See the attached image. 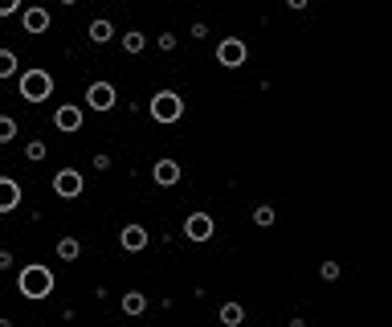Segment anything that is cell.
<instances>
[{"label":"cell","instance_id":"1","mask_svg":"<svg viewBox=\"0 0 392 327\" xmlns=\"http://www.w3.org/2000/svg\"><path fill=\"white\" fill-rule=\"evenodd\" d=\"M53 286H57V279H53L49 266H25V270L17 274V290H21L25 299H49Z\"/></svg>","mask_w":392,"mask_h":327},{"label":"cell","instance_id":"2","mask_svg":"<svg viewBox=\"0 0 392 327\" xmlns=\"http://www.w3.org/2000/svg\"><path fill=\"white\" fill-rule=\"evenodd\" d=\"M53 94V74L49 70H25L21 74V98L25 102H45Z\"/></svg>","mask_w":392,"mask_h":327},{"label":"cell","instance_id":"3","mask_svg":"<svg viewBox=\"0 0 392 327\" xmlns=\"http://www.w3.org/2000/svg\"><path fill=\"white\" fill-rule=\"evenodd\" d=\"M151 119L156 123H176V119H184V98L176 91H160V94H151Z\"/></svg>","mask_w":392,"mask_h":327},{"label":"cell","instance_id":"4","mask_svg":"<svg viewBox=\"0 0 392 327\" xmlns=\"http://www.w3.org/2000/svg\"><path fill=\"white\" fill-rule=\"evenodd\" d=\"M213 234H217V221L209 213H188L184 217V237L188 241H209Z\"/></svg>","mask_w":392,"mask_h":327},{"label":"cell","instance_id":"5","mask_svg":"<svg viewBox=\"0 0 392 327\" xmlns=\"http://www.w3.org/2000/svg\"><path fill=\"white\" fill-rule=\"evenodd\" d=\"M245 57H250V46H245V41H237V37H225V41L217 46V62H221V66H229V70L245 66Z\"/></svg>","mask_w":392,"mask_h":327},{"label":"cell","instance_id":"6","mask_svg":"<svg viewBox=\"0 0 392 327\" xmlns=\"http://www.w3.org/2000/svg\"><path fill=\"white\" fill-rule=\"evenodd\" d=\"M86 102L94 106V111H115V106H119V91H115L111 82H90Z\"/></svg>","mask_w":392,"mask_h":327},{"label":"cell","instance_id":"7","mask_svg":"<svg viewBox=\"0 0 392 327\" xmlns=\"http://www.w3.org/2000/svg\"><path fill=\"white\" fill-rule=\"evenodd\" d=\"M82 188H86V180H82V172H74V168H62V172L53 176V192L66 196V200L82 196Z\"/></svg>","mask_w":392,"mask_h":327},{"label":"cell","instance_id":"8","mask_svg":"<svg viewBox=\"0 0 392 327\" xmlns=\"http://www.w3.org/2000/svg\"><path fill=\"white\" fill-rule=\"evenodd\" d=\"M53 127H57V131H66V136L82 131V111H78V106H70V102H66V106H57V111H53Z\"/></svg>","mask_w":392,"mask_h":327},{"label":"cell","instance_id":"9","mask_svg":"<svg viewBox=\"0 0 392 327\" xmlns=\"http://www.w3.org/2000/svg\"><path fill=\"white\" fill-rule=\"evenodd\" d=\"M21 209V185L12 176H0V213H12Z\"/></svg>","mask_w":392,"mask_h":327},{"label":"cell","instance_id":"10","mask_svg":"<svg viewBox=\"0 0 392 327\" xmlns=\"http://www.w3.org/2000/svg\"><path fill=\"white\" fill-rule=\"evenodd\" d=\"M147 241H151V237H147L143 225H123V234H119V245L131 250V254H135V250H147Z\"/></svg>","mask_w":392,"mask_h":327},{"label":"cell","instance_id":"11","mask_svg":"<svg viewBox=\"0 0 392 327\" xmlns=\"http://www.w3.org/2000/svg\"><path fill=\"white\" fill-rule=\"evenodd\" d=\"M151 180H156V185H176V180H180V164H176V160H156V168H151Z\"/></svg>","mask_w":392,"mask_h":327},{"label":"cell","instance_id":"12","mask_svg":"<svg viewBox=\"0 0 392 327\" xmlns=\"http://www.w3.org/2000/svg\"><path fill=\"white\" fill-rule=\"evenodd\" d=\"M21 25H25V33H45L49 29V12L45 8H25L21 12Z\"/></svg>","mask_w":392,"mask_h":327},{"label":"cell","instance_id":"13","mask_svg":"<svg viewBox=\"0 0 392 327\" xmlns=\"http://www.w3.org/2000/svg\"><path fill=\"white\" fill-rule=\"evenodd\" d=\"M53 254H57L62 262H78V258H82V241H78V237H57Z\"/></svg>","mask_w":392,"mask_h":327},{"label":"cell","instance_id":"14","mask_svg":"<svg viewBox=\"0 0 392 327\" xmlns=\"http://www.w3.org/2000/svg\"><path fill=\"white\" fill-rule=\"evenodd\" d=\"M111 37H115V25H111L106 17H94V21H90V41H94V46H106Z\"/></svg>","mask_w":392,"mask_h":327},{"label":"cell","instance_id":"15","mask_svg":"<svg viewBox=\"0 0 392 327\" xmlns=\"http://www.w3.org/2000/svg\"><path fill=\"white\" fill-rule=\"evenodd\" d=\"M217 319L225 327H241V324H245V307H241V303H221Z\"/></svg>","mask_w":392,"mask_h":327},{"label":"cell","instance_id":"16","mask_svg":"<svg viewBox=\"0 0 392 327\" xmlns=\"http://www.w3.org/2000/svg\"><path fill=\"white\" fill-rule=\"evenodd\" d=\"M119 307H123V315H143V311H147V295H139V290H127Z\"/></svg>","mask_w":392,"mask_h":327},{"label":"cell","instance_id":"17","mask_svg":"<svg viewBox=\"0 0 392 327\" xmlns=\"http://www.w3.org/2000/svg\"><path fill=\"white\" fill-rule=\"evenodd\" d=\"M250 217H254V225H261V230H265V225H274V221H278V213H274V209H270V205H258V209H254V213H250Z\"/></svg>","mask_w":392,"mask_h":327},{"label":"cell","instance_id":"18","mask_svg":"<svg viewBox=\"0 0 392 327\" xmlns=\"http://www.w3.org/2000/svg\"><path fill=\"white\" fill-rule=\"evenodd\" d=\"M12 74H17V53L0 49V78H12Z\"/></svg>","mask_w":392,"mask_h":327},{"label":"cell","instance_id":"19","mask_svg":"<svg viewBox=\"0 0 392 327\" xmlns=\"http://www.w3.org/2000/svg\"><path fill=\"white\" fill-rule=\"evenodd\" d=\"M45 156H49V147H45L41 140H29V143H25V160H29V164H37V160H45Z\"/></svg>","mask_w":392,"mask_h":327},{"label":"cell","instance_id":"20","mask_svg":"<svg viewBox=\"0 0 392 327\" xmlns=\"http://www.w3.org/2000/svg\"><path fill=\"white\" fill-rule=\"evenodd\" d=\"M12 140H17V119L0 115V143H12Z\"/></svg>","mask_w":392,"mask_h":327},{"label":"cell","instance_id":"21","mask_svg":"<svg viewBox=\"0 0 392 327\" xmlns=\"http://www.w3.org/2000/svg\"><path fill=\"white\" fill-rule=\"evenodd\" d=\"M143 46H147V37H143V33H135V29L123 33V49H127V53H143Z\"/></svg>","mask_w":392,"mask_h":327},{"label":"cell","instance_id":"22","mask_svg":"<svg viewBox=\"0 0 392 327\" xmlns=\"http://www.w3.org/2000/svg\"><path fill=\"white\" fill-rule=\"evenodd\" d=\"M319 279L335 282V279H339V262H323V266H319Z\"/></svg>","mask_w":392,"mask_h":327},{"label":"cell","instance_id":"23","mask_svg":"<svg viewBox=\"0 0 392 327\" xmlns=\"http://www.w3.org/2000/svg\"><path fill=\"white\" fill-rule=\"evenodd\" d=\"M156 46L164 49V53H172V49H176V46H180V41H176L172 33H160V41H156Z\"/></svg>","mask_w":392,"mask_h":327},{"label":"cell","instance_id":"24","mask_svg":"<svg viewBox=\"0 0 392 327\" xmlns=\"http://www.w3.org/2000/svg\"><path fill=\"white\" fill-rule=\"evenodd\" d=\"M21 8V0H0V17H12Z\"/></svg>","mask_w":392,"mask_h":327},{"label":"cell","instance_id":"25","mask_svg":"<svg viewBox=\"0 0 392 327\" xmlns=\"http://www.w3.org/2000/svg\"><path fill=\"white\" fill-rule=\"evenodd\" d=\"M94 168H98V172H106V168H111V156H106V151H98V156H94Z\"/></svg>","mask_w":392,"mask_h":327},{"label":"cell","instance_id":"26","mask_svg":"<svg viewBox=\"0 0 392 327\" xmlns=\"http://www.w3.org/2000/svg\"><path fill=\"white\" fill-rule=\"evenodd\" d=\"M8 266H12V254H8V250H0V270H8Z\"/></svg>","mask_w":392,"mask_h":327},{"label":"cell","instance_id":"27","mask_svg":"<svg viewBox=\"0 0 392 327\" xmlns=\"http://www.w3.org/2000/svg\"><path fill=\"white\" fill-rule=\"evenodd\" d=\"M310 0H286V8H306Z\"/></svg>","mask_w":392,"mask_h":327},{"label":"cell","instance_id":"28","mask_svg":"<svg viewBox=\"0 0 392 327\" xmlns=\"http://www.w3.org/2000/svg\"><path fill=\"white\" fill-rule=\"evenodd\" d=\"M62 4H78V0H62Z\"/></svg>","mask_w":392,"mask_h":327}]
</instances>
